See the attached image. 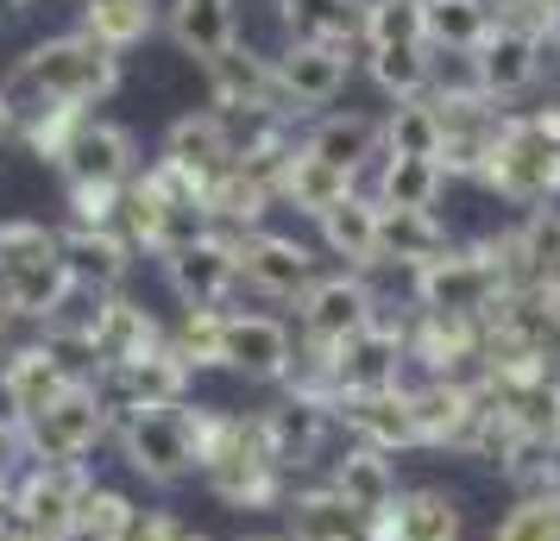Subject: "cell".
Wrapping results in <instances>:
<instances>
[{
    "label": "cell",
    "mask_w": 560,
    "mask_h": 541,
    "mask_svg": "<svg viewBox=\"0 0 560 541\" xmlns=\"http://www.w3.org/2000/svg\"><path fill=\"white\" fill-rule=\"evenodd\" d=\"M196 447H202V479L208 491L233 504V510H271L290 497V472H283L265 410L240 415V410H196Z\"/></svg>",
    "instance_id": "obj_1"
},
{
    "label": "cell",
    "mask_w": 560,
    "mask_h": 541,
    "mask_svg": "<svg viewBox=\"0 0 560 541\" xmlns=\"http://www.w3.org/2000/svg\"><path fill=\"white\" fill-rule=\"evenodd\" d=\"M0 89L26 114H38V107H95L120 89V51H107L102 38H89V32H63V38L32 45L7 70Z\"/></svg>",
    "instance_id": "obj_2"
},
{
    "label": "cell",
    "mask_w": 560,
    "mask_h": 541,
    "mask_svg": "<svg viewBox=\"0 0 560 541\" xmlns=\"http://www.w3.org/2000/svg\"><path fill=\"white\" fill-rule=\"evenodd\" d=\"M479 183L523 214L541 202H560V139L548 127V114H504Z\"/></svg>",
    "instance_id": "obj_3"
},
{
    "label": "cell",
    "mask_w": 560,
    "mask_h": 541,
    "mask_svg": "<svg viewBox=\"0 0 560 541\" xmlns=\"http://www.w3.org/2000/svg\"><path fill=\"white\" fill-rule=\"evenodd\" d=\"M120 454L132 472H145L152 485H177L189 472H202V447H196V410L164 403V410H132L120 415Z\"/></svg>",
    "instance_id": "obj_4"
},
{
    "label": "cell",
    "mask_w": 560,
    "mask_h": 541,
    "mask_svg": "<svg viewBox=\"0 0 560 541\" xmlns=\"http://www.w3.org/2000/svg\"><path fill=\"white\" fill-rule=\"evenodd\" d=\"M107 422H114V410L102 403L95 378H82V385H70L57 397L51 410H38L32 422H20V428H26V454L38 466H77L82 454L107 435Z\"/></svg>",
    "instance_id": "obj_5"
},
{
    "label": "cell",
    "mask_w": 560,
    "mask_h": 541,
    "mask_svg": "<svg viewBox=\"0 0 560 541\" xmlns=\"http://www.w3.org/2000/svg\"><path fill=\"white\" fill-rule=\"evenodd\" d=\"M315 353H328L334 390H340V397H365V390H397V385H409V334H404V315H397V321H390V315H378L365 334L340 340V346H315Z\"/></svg>",
    "instance_id": "obj_6"
},
{
    "label": "cell",
    "mask_w": 560,
    "mask_h": 541,
    "mask_svg": "<svg viewBox=\"0 0 560 541\" xmlns=\"http://www.w3.org/2000/svg\"><path fill=\"white\" fill-rule=\"evenodd\" d=\"M164 278L183 309H228L233 284H240V239L214 227L189 233L177 252H164Z\"/></svg>",
    "instance_id": "obj_7"
},
{
    "label": "cell",
    "mask_w": 560,
    "mask_h": 541,
    "mask_svg": "<svg viewBox=\"0 0 560 541\" xmlns=\"http://www.w3.org/2000/svg\"><path fill=\"white\" fill-rule=\"evenodd\" d=\"M378 296L359 271H334V278H315L296 303V321H303V346H340V340L365 334L378 321Z\"/></svg>",
    "instance_id": "obj_8"
},
{
    "label": "cell",
    "mask_w": 560,
    "mask_h": 541,
    "mask_svg": "<svg viewBox=\"0 0 560 541\" xmlns=\"http://www.w3.org/2000/svg\"><path fill=\"white\" fill-rule=\"evenodd\" d=\"M208 89H214V107L233 114V120H296L290 102H283L278 57H258L253 45H233L228 57H214Z\"/></svg>",
    "instance_id": "obj_9"
},
{
    "label": "cell",
    "mask_w": 560,
    "mask_h": 541,
    "mask_svg": "<svg viewBox=\"0 0 560 541\" xmlns=\"http://www.w3.org/2000/svg\"><path fill=\"white\" fill-rule=\"evenodd\" d=\"M89 479L77 466H32L20 491H13V516L26 536H45V541H63L77 536V516H82V497H89Z\"/></svg>",
    "instance_id": "obj_10"
},
{
    "label": "cell",
    "mask_w": 560,
    "mask_h": 541,
    "mask_svg": "<svg viewBox=\"0 0 560 541\" xmlns=\"http://www.w3.org/2000/svg\"><path fill=\"white\" fill-rule=\"evenodd\" d=\"M240 284L271 303H303V290L315 284V252L290 233H240Z\"/></svg>",
    "instance_id": "obj_11"
},
{
    "label": "cell",
    "mask_w": 560,
    "mask_h": 541,
    "mask_svg": "<svg viewBox=\"0 0 560 541\" xmlns=\"http://www.w3.org/2000/svg\"><path fill=\"white\" fill-rule=\"evenodd\" d=\"M541 63H548V38L516 32V26H491V38L466 57V77L504 107V102H516V95H529L535 77H541Z\"/></svg>",
    "instance_id": "obj_12"
},
{
    "label": "cell",
    "mask_w": 560,
    "mask_h": 541,
    "mask_svg": "<svg viewBox=\"0 0 560 541\" xmlns=\"http://www.w3.org/2000/svg\"><path fill=\"white\" fill-rule=\"evenodd\" d=\"M102 403L114 415H132V410H164V403H183V390H189V365L177 360V346H158L145 360H127V365H107L102 378Z\"/></svg>",
    "instance_id": "obj_13"
},
{
    "label": "cell",
    "mask_w": 560,
    "mask_h": 541,
    "mask_svg": "<svg viewBox=\"0 0 560 541\" xmlns=\"http://www.w3.org/2000/svg\"><path fill=\"white\" fill-rule=\"evenodd\" d=\"M466 536V510L454 491L441 485H409L397 504L365 522V541H459Z\"/></svg>",
    "instance_id": "obj_14"
},
{
    "label": "cell",
    "mask_w": 560,
    "mask_h": 541,
    "mask_svg": "<svg viewBox=\"0 0 560 541\" xmlns=\"http://www.w3.org/2000/svg\"><path fill=\"white\" fill-rule=\"evenodd\" d=\"M334 415H340L347 440H359V447H378V454H409V447H422L409 385L365 390V397H340V410H334Z\"/></svg>",
    "instance_id": "obj_15"
},
{
    "label": "cell",
    "mask_w": 560,
    "mask_h": 541,
    "mask_svg": "<svg viewBox=\"0 0 560 541\" xmlns=\"http://www.w3.org/2000/svg\"><path fill=\"white\" fill-rule=\"evenodd\" d=\"M221 365H228V372H246V378H265V385H283L290 365H296V334L283 328L278 315L228 309V346H221Z\"/></svg>",
    "instance_id": "obj_16"
},
{
    "label": "cell",
    "mask_w": 560,
    "mask_h": 541,
    "mask_svg": "<svg viewBox=\"0 0 560 541\" xmlns=\"http://www.w3.org/2000/svg\"><path fill=\"white\" fill-rule=\"evenodd\" d=\"M57 170H63V183H70V189H127V183L139 177L132 132L89 114V127L77 132V145H70V157H63Z\"/></svg>",
    "instance_id": "obj_17"
},
{
    "label": "cell",
    "mask_w": 560,
    "mask_h": 541,
    "mask_svg": "<svg viewBox=\"0 0 560 541\" xmlns=\"http://www.w3.org/2000/svg\"><path fill=\"white\" fill-rule=\"evenodd\" d=\"M347 77H353V51H340V45H290L278 57V82H283L290 114L334 107L340 89H347Z\"/></svg>",
    "instance_id": "obj_18"
},
{
    "label": "cell",
    "mask_w": 560,
    "mask_h": 541,
    "mask_svg": "<svg viewBox=\"0 0 560 541\" xmlns=\"http://www.w3.org/2000/svg\"><path fill=\"white\" fill-rule=\"evenodd\" d=\"M308 152L322 157V164H334L340 177H365L372 164H384V120L378 114H322L315 127H308V139H303Z\"/></svg>",
    "instance_id": "obj_19"
},
{
    "label": "cell",
    "mask_w": 560,
    "mask_h": 541,
    "mask_svg": "<svg viewBox=\"0 0 560 541\" xmlns=\"http://www.w3.org/2000/svg\"><path fill=\"white\" fill-rule=\"evenodd\" d=\"M328 485L353 504L365 522L372 516H384L390 504H397V466H390V454H378V447H359V440H340L328 460Z\"/></svg>",
    "instance_id": "obj_20"
},
{
    "label": "cell",
    "mask_w": 560,
    "mask_h": 541,
    "mask_svg": "<svg viewBox=\"0 0 560 541\" xmlns=\"http://www.w3.org/2000/svg\"><path fill=\"white\" fill-rule=\"evenodd\" d=\"M70 385H82V378L57 360L45 340H38V346H20L13 360L0 365V397H7V410L20 415V422H32L38 410H51Z\"/></svg>",
    "instance_id": "obj_21"
},
{
    "label": "cell",
    "mask_w": 560,
    "mask_h": 541,
    "mask_svg": "<svg viewBox=\"0 0 560 541\" xmlns=\"http://www.w3.org/2000/svg\"><path fill=\"white\" fill-rule=\"evenodd\" d=\"M290 45H340L365 57V0H278Z\"/></svg>",
    "instance_id": "obj_22"
},
{
    "label": "cell",
    "mask_w": 560,
    "mask_h": 541,
    "mask_svg": "<svg viewBox=\"0 0 560 541\" xmlns=\"http://www.w3.org/2000/svg\"><path fill=\"white\" fill-rule=\"evenodd\" d=\"M57 239H63V264H70L77 284L102 290V296H114V290L127 284L132 246H127L120 227H89V221H77V227H63Z\"/></svg>",
    "instance_id": "obj_23"
},
{
    "label": "cell",
    "mask_w": 560,
    "mask_h": 541,
    "mask_svg": "<svg viewBox=\"0 0 560 541\" xmlns=\"http://www.w3.org/2000/svg\"><path fill=\"white\" fill-rule=\"evenodd\" d=\"M164 157H171V164H183L189 177L214 183L233 164V127H228V114H221V107L177 114V120H171V132H164Z\"/></svg>",
    "instance_id": "obj_24"
},
{
    "label": "cell",
    "mask_w": 560,
    "mask_h": 541,
    "mask_svg": "<svg viewBox=\"0 0 560 541\" xmlns=\"http://www.w3.org/2000/svg\"><path fill=\"white\" fill-rule=\"evenodd\" d=\"M164 26L177 38V51H189L208 70L214 57H228L240 45V7L233 0H171Z\"/></svg>",
    "instance_id": "obj_25"
},
{
    "label": "cell",
    "mask_w": 560,
    "mask_h": 541,
    "mask_svg": "<svg viewBox=\"0 0 560 541\" xmlns=\"http://www.w3.org/2000/svg\"><path fill=\"white\" fill-rule=\"evenodd\" d=\"M283 529H290L283 541H365V516L322 479L283 497Z\"/></svg>",
    "instance_id": "obj_26"
},
{
    "label": "cell",
    "mask_w": 560,
    "mask_h": 541,
    "mask_svg": "<svg viewBox=\"0 0 560 541\" xmlns=\"http://www.w3.org/2000/svg\"><path fill=\"white\" fill-rule=\"evenodd\" d=\"M454 246V233L441 214L429 208H384L378 202V258L384 264H397V271H422L429 258H441Z\"/></svg>",
    "instance_id": "obj_27"
},
{
    "label": "cell",
    "mask_w": 560,
    "mask_h": 541,
    "mask_svg": "<svg viewBox=\"0 0 560 541\" xmlns=\"http://www.w3.org/2000/svg\"><path fill=\"white\" fill-rule=\"evenodd\" d=\"M322 246H328L334 258H347V271H378L384 258H378V196H365V189H353L347 202H334L322 221Z\"/></svg>",
    "instance_id": "obj_28"
},
{
    "label": "cell",
    "mask_w": 560,
    "mask_h": 541,
    "mask_svg": "<svg viewBox=\"0 0 560 541\" xmlns=\"http://www.w3.org/2000/svg\"><path fill=\"white\" fill-rule=\"evenodd\" d=\"M158 346H171V334H164L139 303H127V296L114 290L102 303V321H95V360H102V372L107 365H127V360H145Z\"/></svg>",
    "instance_id": "obj_29"
},
{
    "label": "cell",
    "mask_w": 560,
    "mask_h": 541,
    "mask_svg": "<svg viewBox=\"0 0 560 541\" xmlns=\"http://www.w3.org/2000/svg\"><path fill=\"white\" fill-rule=\"evenodd\" d=\"M491 26V0H422V38L434 57H472Z\"/></svg>",
    "instance_id": "obj_30"
},
{
    "label": "cell",
    "mask_w": 560,
    "mask_h": 541,
    "mask_svg": "<svg viewBox=\"0 0 560 541\" xmlns=\"http://www.w3.org/2000/svg\"><path fill=\"white\" fill-rule=\"evenodd\" d=\"M359 183L353 177H340L334 164H322V157L308 152V145H296V157H290V170H283V189H278V202H290L296 214H308V221H322L334 202H347Z\"/></svg>",
    "instance_id": "obj_31"
},
{
    "label": "cell",
    "mask_w": 560,
    "mask_h": 541,
    "mask_svg": "<svg viewBox=\"0 0 560 541\" xmlns=\"http://www.w3.org/2000/svg\"><path fill=\"white\" fill-rule=\"evenodd\" d=\"M365 77L378 82L390 102H416L441 82V63H434L429 45H378V51H365Z\"/></svg>",
    "instance_id": "obj_32"
},
{
    "label": "cell",
    "mask_w": 560,
    "mask_h": 541,
    "mask_svg": "<svg viewBox=\"0 0 560 541\" xmlns=\"http://www.w3.org/2000/svg\"><path fill=\"white\" fill-rule=\"evenodd\" d=\"M441 189H447V170H441V157H384L378 164V196L384 208H429L441 202Z\"/></svg>",
    "instance_id": "obj_33"
},
{
    "label": "cell",
    "mask_w": 560,
    "mask_h": 541,
    "mask_svg": "<svg viewBox=\"0 0 560 541\" xmlns=\"http://www.w3.org/2000/svg\"><path fill=\"white\" fill-rule=\"evenodd\" d=\"M158 26V0H82V32L102 38L107 51L145 45Z\"/></svg>",
    "instance_id": "obj_34"
},
{
    "label": "cell",
    "mask_w": 560,
    "mask_h": 541,
    "mask_svg": "<svg viewBox=\"0 0 560 541\" xmlns=\"http://www.w3.org/2000/svg\"><path fill=\"white\" fill-rule=\"evenodd\" d=\"M384 157H441V114L429 95L390 102L384 114Z\"/></svg>",
    "instance_id": "obj_35"
},
{
    "label": "cell",
    "mask_w": 560,
    "mask_h": 541,
    "mask_svg": "<svg viewBox=\"0 0 560 541\" xmlns=\"http://www.w3.org/2000/svg\"><path fill=\"white\" fill-rule=\"evenodd\" d=\"M516 252H523V271L535 278H560V202H541L516 221Z\"/></svg>",
    "instance_id": "obj_36"
},
{
    "label": "cell",
    "mask_w": 560,
    "mask_h": 541,
    "mask_svg": "<svg viewBox=\"0 0 560 541\" xmlns=\"http://www.w3.org/2000/svg\"><path fill=\"white\" fill-rule=\"evenodd\" d=\"M491 541H560V491H523L498 516Z\"/></svg>",
    "instance_id": "obj_37"
},
{
    "label": "cell",
    "mask_w": 560,
    "mask_h": 541,
    "mask_svg": "<svg viewBox=\"0 0 560 541\" xmlns=\"http://www.w3.org/2000/svg\"><path fill=\"white\" fill-rule=\"evenodd\" d=\"M171 346L177 360L196 372V365H221V346H228V309H183V321L171 328Z\"/></svg>",
    "instance_id": "obj_38"
},
{
    "label": "cell",
    "mask_w": 560,
    "mask_h": 541,
    "mask_svg": "<svg viewBox=\"0 0 560 541\" xmlns=\"http://www.w3.org/2000/svg\"><path fill=\"white\" fill-rule=\"evenodd\" d=\"M82 127H89V107H38V114H26V145H32V157L63 164Z\"/></svg>",
    "instance_id": "obj_39"
},
{
    "label": "cell",
    "mask_w": 560,
    "mask_h": 541,
    "mask_svg": "<svg viewBox=\"0 0 560 541\" xmlns=\"http://www.w3.org/2000/svg\"><path fill=\"white\" fill-rule=\"evenodd\" d=\"M378 45H429L422 0H365V51H378Z\"/></svg>",
    "instance_id": "obj_40"
},
{
    "label": "cell",
    "mask_w": 560,
    "mask_h": 541,
    "mask_svg": "<svg viewBox=\"0 0 560 541\" xmlns=\"http://www.w3.org/2000/svg\"><path fill=\"white\" fill-rule=\"evenodd\" d=\"M132 522H139V510H132V497H120V491L95 485L89 497H82V516H77V541H127Z\"/></svg>",
    "instance_id": "obj_41"
},
{
    "label": "cell",
    "mask_w": 560,
    "mask_h": 541,
    "mask_svg": "<svg viewBox=\"0 0 560 541\" xmlns=\"http://www.w3.org/2000/svg\"><path fill=\"white\" fill-rule=\"evenodd\" d=\"M491 20H498V26H516V32L548 38V7H541V0H491Z\"/></svg>",
    "instance_id": "obj_42"
},
{
    "label": "cell",
    "mask_w": 560,
    "mask_h": 541,
    "mask_svg": "<svg viewBox=\"0 0 560 541\" xmlns=\"http://www.w3.org/2000/svg\"><path fill=\"white\" fill-rule=\"evenodd\" d=\"M20 321H26V315H20V309H13V303H7V296H0V346L13 340V328H20Z\"/></svg>",
    "instance_id": "obj_43"
},
{
    "label": "cell",
    "mask_w": 560,
    "mask_h": 541,
    "mask_svg": "<svg viewBox=\"0 0 560 541\" xmlns=\"http://www.w3.org/2000/svg\"><path fill=\"white\" fill-rule=\"evenodd\" d=\"M13 127H20V107H13V95H7V89H0V139H7Z\"/></svg>",
    "instance_id": "obj_44"
},
{
    "label": "cell",
    "mask_w": 560,
    "mask_h": 541,
    "mask_svg": "<svg viewBox=\"0 0 560 541\" xmlns=\"http://www.w3.org/2000/svg\"><path fill=\"white\" fill-rule=\"evenodd\" d=\"M548 7V45H560V0H541Z\"/></svg>",
    "instance_id": "obj_45"
},
{
    "label": "cell",
    "mask_w": 560,
    "mask_h": 541,
    "mask_svg": "<svg viewBox=\"0 0 560 541\" xmlns=\"http://www.w3.org/2000/svg\"><path fill=\"white\" fill-rule=\"evenodd\" d=\"M7 522H20L13 516V491H0V536H7Z\"/></svg>",
    "instance_id": "obj_46"
},
{
    "label": "cell",
    "mask_w": 560,
    "mask_h": 541,
    "mask_svg": "<svg viewBox=\"0 0 560 541\" xmlns=\"http://www.w3.org/2000/svg\"><path fill=\"white\" fill-rule=\"evenodd\" d=\"M20 7H26V0H0V20H7V13H20Z\"/></svg>",
    "instance_id": "obj_47"
}]
</instances>
